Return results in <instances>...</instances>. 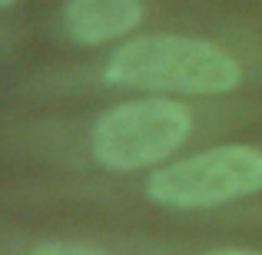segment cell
Listing matches in <instances>:
<instances>
[{
  "mask_svg": "<svg viewBox=\"0 0 262 255\" xmlns=\"http://www.w3.org/2000/svg\"><path fill=\"white\" fill-rule=\"evenodd\" d=\"M13 4V0H0V7H10Z\"/></svg>",
  "mask_w": 262,
  "mask_h": 255,
  "instance_id": "7",
  "label": "cell"
},
{
  "mask_svg": "<svg viewBox=\"0 0 262 255\" xmlns=\"http://www.w3.org/2000/svg\"><path fill=\"white\" fill-rule=\"evenodd\" d=\"M206 255H259V252H246V249H219V252H206Z\"/></svg>",
  "mask_w": 262,
  "mask_h": 255,
  "instance_id": "6",
  "label": "cell"
},
{
  "mask_svg": "<svg viewBox=\"0 0 262 255\" xmlns=\"http://www.w3.org/2000/svg\"><path fill=\"white\" fill-rule=\"evenodd\" d=\"M33 255H106V252H96L86 249V245H67V242H53V245H40Z\"/></svg>",
  "mask_w": 262,
  "mask_h": 255,
  "instance_id": "5",
  "label": "cell"
},
{
  "mask_svg": "<svg viewBox=\"0 0 262 255\" xmlns=\"http://www.w3.org/2000/svg\"><path fill=\"white\" fill-rule=\"evenodd\" d=\"M262 189V153L252 146H216L156 169L146 182L153 202L169 209H209Z\"/></svg>",
  "mask_w": 262,
  "mask_h": 255,
  "instance_id": "3",
  "label": "cell"
},
{
  "mask_svg": "<svg viewBox=\"0 0 262 255\" xmlns=\"http://www.w3.org/2000/svg\"><path fill=\"white\" fill-rule=\"evenodd\" d=\"M192 129V116L176 100H133L106 109L93 126V159L113 172L160 166Z\"/></svg>",
  "mask_w": 262,
  "mask_h": 255,
  "instance_id": "2",
  "label": "cell"
},
{
  "mask_svg": "<svg viewBox=\"0 0 262 255\" xmlns=\"http://www.w3.org/2000/svg\"><path fill=\"white\" fill-rule=\"evenodd\" d=\"M143 0H67V27L80 43H106L136 30Z\"/></svg>",
  "mask_w": 262,
  "mask_h": 255,
  "instance_id": "4",
  "label": "cell"
},
{
  "mask_svg": "<svg viewBox=\"0 0 262 255\" xmlns=\"http://www.w3.org/2000/svg\"><path fill=\"white\" fill-rule=\"evenodd\" d=\"M106 80L140 89L229 93L243 83V70L223 47L209 40L156 33L123 43L106 63Z\"/></svg>",
  "mask_w": 262,
  "mask_h": 255,
  "instance_id": "1",
  "label": "cell"
}]
</instances>
